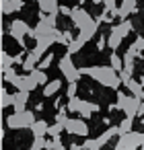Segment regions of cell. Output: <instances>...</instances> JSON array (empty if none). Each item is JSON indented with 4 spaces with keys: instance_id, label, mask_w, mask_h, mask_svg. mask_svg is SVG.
Instances as JSON below:
<instances>
[{
    "instance_id": "obj_1",
    "label": "cell",
    "mask_w": 144,
    "mask_h": 150,
    "mask_svg": "<svg viewBox=\"0 0 144 150\" xmlns=\"http://www.w3.org/2000/svg\"><path fill=\"white\" fill-rule=\"evenodd\" d=\"M82 74H87V76H91L93 80H97L99 84H103V86H109V88H119V84H123L121 82V78H119V74L111 68V66H91V68H78Z\"/></svg>"
},
{
    "instance_id": "obj_2",
    "label": "cell",
    "mask_w": 144,
    "mask_h": 150,
    "mask_svg": "<svg viewBox=\"0 0 144 150\" xmlns=\"http://www.w3.org/2000/svg\"><path fill=\"white\" fill-rule=\"evenodd\" d=\"M35 123V113L33 111H15L13 115H6V127L11 129H27Z\"/></svg>"
},
{
    "instance_id": "obj_3",
    "label": "cell",
    "mask_w": 144,
    "mask_h": 150,
    "mask_svg": "<svg viewBox=\"0 0 144 150\" xmlns=\"http://www.w3.org/2000/svg\"><path fill=\"white\" fill-rule=\"evenodd\" d=\"M58 68H60V72L66 76V80H68V82H76V80L82 76V72H80V70L74 66V62H72V54H68V52L60 58Z\"/></svg>"
},
{
    "instance_id": "obj_4",
    "label": "cell",
    "mask_w": 144,
    "mask_h": 150,
    "mask_svg": "<svg viewBox=\"0 0 144 150\" xmlns=\"http://www.w3.org/2000/svg\"><path fill=\"white\" fill-rule=\"evenodd\" d=\"M29 31H31V27H29L23 19H15V21L11 23V31H9V35H13V37L17 39V43L25 50V35H29Z\"/></svg>"
},
{
    "instance_id": "obj_5",
    "label": "cell",
    "mask_w": 144,
    "mask_h": 150,
    "mask_svg": "<svg viewBox=\"0 0 144 150\" xmlns=\"http://www.w3.org/2000/svg\"><path fill=\"white\" fill-rule=\"evenodd\" d=\"M64 129L68 132V134H72V136H82V138H89V134H91V127H89V123L82 119V117H72V119H68L66 121V125H64Z\"/></svg>"
},
{
    "instance_id": "obj_6",
    "label": "cell",
    "mask_w": 144,
    "mask_h": 150,
    "mask_svg": "<svg viewBox=\"0 0 144 150\" xmlns=\"http://www.w3.org/2000/svg\"><path fill=\"white\" fill-rule=\"evenodd\" d=\"M70 19H72V25L76 27V29H82L89 21H93L91 19V15L82 8V6H76V8H72V15H70Z\"/></svg>"
},
{
    "instance_id": "obj_7",
    "label": "cell",
    "mask_w": 144,
    "mask_h": 150,
    "mask_svg": "<svg viewBox=\"0 0 144 150\" xmlns=\"http://www.w3.org/2000/svg\"><path fill=\"white\" fill-rule=\"evenodd\" d=\"M142 101H144V99H138V97L130 95V97H128V101H126V107H123V113H126V117H136V115H140Z\"/></svg>"
},
{
    "instance_id": "obj_8",
    "label": "cell",
    "mask_w": 144,
    "mask_h": 150,
    "mask_svg": "<svg viewBox=\"0 0 144 150\" xmlns=\"http://www.w3.org/2000/svg\"><path fill=\"white\" fill-rule=\"evenodd\" d=\"M97 27H99V21H95V19H93V21H89L82 29H78L80 33H78V37H76V39H80L82 43L91 41V39L95 37V33H97Z\"/></svg>"
},
{
    "instance_id": "obj_9",
    "label": "cell",
    "mask_w": 144,
    "mask_h": 150,
    "mask_svg": "<svg viewBox=\"0 0 144 150\" xmlns=\"http://www.w3.org/2000/svg\"><path fill=\"white\" fill-rule=\"evenodd\" d=\"M13 84H15V88H17V91H29V93H31V91H35V88H37V82H35L29 74H25V76H21V74H19V76L13 80Z\"/></svg>"
},
{
    "instance_id": "obj_10",
    "label": "cell",
    "mask_w": 144,
    "mask_h": 150,
    "mask_svg": "<svg viewBox=\"0 0 144 150\" xmlns=\"http://www.w3.org/2000/svg\"><path fill=\"white\" fill-rule=\"evenodd\" d=\"M113 136H121L119 125H109V127H107V129H105V132H103L99 138H95V140H97V146H99V148H103V146H105V144H107V142H109Z\"/></svg>"
},
{
    "instance_id": "obj_11",
    "label": "cell",
    "mask_w": 144,
    "mask_h": 150,
    "mask_svg": "<svg viewBox=\"0 0 144 150\" xmlns=\"http://www.w3.org/2000/svg\"><path fill=\"white\" fill-rule=\"evenodd\" d=\"M121 138L128 142L130 148H140L144 144V132H128V134H121Z\"/></svg>"
},
{
    "instance_id": "obj_12",
    "label": "cell",
    "mask_w": 144,
    "mask_h": 150,
    "mask_svg": "<svg viewBox=\"0 0 144 150\" xmlns=\"http://www.w3.org/2000/svg\"><path fill=\"white\" fill-rule=\"evenodd\" d=\"M39 11L43 15H60V4L58 0H37Z\"/></svg>"
},
{
    "instance_id": "obj_13",
    "label": "cell",
    "mask_w": 144,
    "mask_h": 150,
    "mask_svg": "<svg viewBox=\"0 0 144 150\" xmlns=\"http://www.w3.org/2000/svg\"><path fill=\"white\" fill-rule=\"evenodd\" d=\"M123 84H126V88H128V91H130L134 97H138V99H144V86L140 84V80H134V78L130 76V78H128Z\"/></svg>"
},
{
    "instance_id": "obj_14",
    "label": "cell",
    "mask_w": 144,
    "mask_h": 150,
    "mask_svg": "<svg viewBox=\"0 0 144 150\" xmlns=\"http://www.w3.org/2000/svg\"><path fill=\"white\" fill-rule=\"evenodd\" d=\"M29 129H31L33 138H43V136L48 134L50 125H48V121H45V119H35V123H33Z\"/></svg>"
},
{
    "instance_id": "obj_15",
    "label": "cell",
    "mask_w": 144,
    "mask_h": 150,
    "mask_svg": "<svg viewBox=\"0 0 144 150\" xmlns=\"http://www.w3.org/2000/svg\"><path fill=\"white\" fill-rule=\"evenodd\" d=\"M136 4H138V0H121V6H119V19H128L132 13H136Z\"/></svg>"
},
{
    "instance_id": "obj_16",
    "label": "cell",
    "mask_w": 144,
    "mask_h": 150,
    "mask_svg": "<svg viewBox=\"0 0 144 150\" xmlns=\"http://www.w3.org/2000/svg\"><path fill=\"white\" fill-rule=\"evenodd\" d=\"M29 101V91H17L15 93V111H25V105Z\"/></svg>"
},
{
    "instance_id": "obj_17",
    "label": "cell",
    "mask_w": 144,
    "mask_h": 150,
    "mask_svg": "<svg viewBox=\"0 0 144 150\" xmlns=\"http://www.w3.org/2000/svg\"><path fill=\"white\" fill-rule=\"evenodd\" d=\"M111 31H113V33H117L119 37H128V35H130V31H132V23H130L128 19H123L121 23L113 25V27H111Z\"/></svg>"
},
{
    "instance_id": "obj_18",
    "label": "cell",
    "mask_w": 144,
    "mask_h": 150,
    "mask_svg": "<svg viewBox=\"0 0 144 150\" xmlns=\"http://www.w3.org/2000/svg\"><path fill=\"white\" fill-rule=\"evenodd\" d=\"M60 88H62V80H60V78L50 80V82L43 86V97H54V95H58Z\"/></svg>"
},
{
    "instance_id": "obj_19",
    "label": "cell",
    "mask_w": 144,
    "mask_h": 150,
    "mask_svg": "<svg viewBox=\"0 0 144 150\" xmlns=\"http://www.w3.org/2000/svg\"><path fill=\"white\" fill-rule=\"evenodd\" d=\"M23 8V0H4L2 2V13L4 15H11L15 11H21Z\"/></svg>"
},
{
    "instance_id": "obj_20",
    "label": "cell",
    "mask_w": 144,
    "mask_h": 150,
    "mask_svg": "<svg viewBox=\"0 0 144 150\" xmlns=\"http://www.w3.org/2000/svg\"><path fill=\"white\" fill-rule=\"evenodd\" d=\"M37 64H39V60H37L31 52H29V54H27V58H25V62H23V70L29 74V72H33V70L37 68Z\"/></svg>"
},
{
    "instance_id": "obj_21",
    "label": "cell",
    "mask_w": 144,
    "mask_h": 150,
    "mask_svg": "<svg viewBox=\"0 0 144 150\" xmlns=\"http://www.w3.org/2000/svg\"><path fill=\"white\" fill-rule=\"evenodd\" d=\"M121 41H123V37H119L117 33H113V31H109V37H107V47L109 50H119V45H121Z\"/></svg>"
},
{
    "instance_id": "obj_22",
    "label": "cell",
    "mask_w": 144,
    "mask_h": 150,
    "mask_svg": "<svg viewBox=\"0 0 144 150\" xmlns=\"http://www.w3.org/2000/svg\"><path fill=\"white\" fill-rule=\"evenodd\" d=\"M80 107H82V99H78V97H72V99L66 101V109H68V113H78Z\"/></svg>"
},
{
    "instance_id": "obj_23",
    "label": "cell",
    "mask_w": 144,
    "mask_h": 150,
    "mask_svg": "<svg viewBox=\"0 0 144 150\" xmlns=\"http://www.w3.org/2000/svg\"><path fill=\"white\" fill-rule=\"evenodd\" d=\"M29 76L37 82V86H39V84H43V86L48 84V76H45V72H43V70H39V68H35L33 72H29Z\"/></svg>"
},
{
    "instance_id": "obj_24",
    "label": "cell",
    "mask_w": 144,
    "mask_h": 150,
    "mask_svg": "<svg viewBox=\"0 0 144 150\" xmlns=\"http://www.w3.org/2000/svg\"><path fill=\"white\" fill-rule=\"evenodd\" d=\"M109 66H111L115 72L123 70V58H119L117 54H111V56H109Z\"/></svg>"
},
{
    "instance_id": "obj_25",
    "label": "cell",
    "mask_w": 144,
    "mask_h": 150,
    "mask_svg": "<svg viewBox=\"0 0 144 150\" xmlns=\"http://www.w3.org/2000/svg\"><path fill=\"white\" fill-rule=\"evenodd\" d=\"M136 58L134 56H130V54H126L123 56V70L126 72H130V74H134V70H136V62H134Z\"/></svg>"
},
{
    "instance_id": "obj_26",
    "label": "cell",
    "mask_w": 144,
    "mask_h": 150,
    "mask_svg": "<svg viewBox=\"0 0 144 150\" xmlns=\"http://www.w3.org/2000/svg\"><path fill=\"white\" fill-rule=\"evenodd\" d=\"M105 11H109L111 13V17H119V6L115 4V0H105Z\"/></svg>"
},
{
    "instance_id": "obj_27",
    "label": "cell",
    "mask_w": 144,
    "mask_h": 150,
    "mask_svg": "<svg viewBox=\"0 0 144 150\" xmlns=\"http://www.w3.org/2000/svg\"><path fill=\"white\" fill-rule=\"evenodd\" d=\"M52 62H54V54L50 52V54H45V56L41 58V62L37 64V68H39V70H45V68H50V66H52Z\"/></svg>"
},
{
    "instance_id": "obj_28",
    "label": "cell",
    "mask_w": 144,
    "mask_h": 150,
    "mask_svg": "<svg viewBox=\"0 0 144 150\" xmlns=\"http://www.w3.org/2000/svg\"><path fill=\"white\" fill-rule=\"evenodd\" d=\"M82 45H84V43H82L80 39H74V41H70V43H68V54H72V56H74V54H78V52L82 50Z\"/></svg>"
},
{
    "instance_id": "obj_29",
    "label": "cell",
    "mask_w": 144,
    "mask_h": 150,
    "mask_svg": "<svg viewBox=\"0 0 144 150\" xmlns=\"http://www.w3.org/2000/svg\"><path fill=\"white\" fill-rule=\"evenodd\" d=\"M62 132H64V125H62V123H58V121H56L54 125H50V129H48V134H50L52 138H60V134H62Z\"/></svg>"
},
{
    "instance_id": "obj_30",
    "label": "cell",
    "mask_w": 144,
    "mask_h": 150,
    "mask_svg": "<svg viewBox=\"0 0 144 150\" xmlns=\"http://www.w3.org/2000/svg\"><path fill=\"white\" fill-rule=\"evenodd\" d=\"M45 148H48V150H66V148L62 146V142H60V138H52V140H48V144H45Z\"/></svg>"
},
{
    "instance_id": "obj_31",
    "label": "cell",
    "mask_w": 144,
    "mask_h": 150,
    "mask_svg": "<svg viewBox=\"0 0 144 150\" xmlns=\"http://www.w3.org/2000/svg\"><path fill=\"white\" fill-rule=\"evenodd\" d=\"M132 125H134V117H126V119L119 123V129H121V134H128V132H132Z\"/></svg>"
},
{
    "instance_id": "obj_32",
    "label": "cell",
    "mask_w": 144,
    "mask_h": 150,
    "mask_svg": "<svg viewBox=\"0 0 144 150\" xmlns=\"http://www.w3.org/2000/svg\"><path fill=\"white\" fill-rule=\"evenodd\" d=\"M45 50H48V47H43L41 43H35V47L31 50V54H33V56H35V58H37L39 62H41V58L45 56Z\"/></svg>"
},
{
    "instance_id": "obj_33",
    "label": "cell",
    "mask_w": 144,
    "mask_h": 150,
    "mask_svg": "<svg viewBox=\"0 0 144 150\" xmlns=\"http://www.w3.org/2000/svg\"><path fill=\"white\" fill-rule=\"evenodd\" d=\"M115 97H117V103H115V111H117V109H121V111H123V107H126V101H128V97H130V95H126V93H117Z\"/></svg>"
},
{
    "instance_id": "obj_34",
    "label": "cell",
    "mask_w": 144,
    "mask_h": 150,
    "mask_svg": "<svg viewBox=\"0 0 144 150\" xmlns=\"http://www.w3.org/2000/svg\"><path fill=\"white\" fill-rule=\"evenodd\" d=\"M70 41H74L72 33H70V31H62V35H60V39H58V43H62V45H68Z\"/></svg>"
},
{
    "instance_id": "obj_35",
    "label": "cell",
    "mask_w": 144,
    "mask_h": 150,
    "mask_svg": "<svg viewBox=\"0 0 144 150\" xmlns=\"http://www.w3.org/2000/svg\"><path fill=\"white\" fill-rule=\"evenodd\" d=\"M2 58H4V66H2V70H11V68L15 66V56H11V54H6V52H4V56H2Z\"/></svg>"
},
{
    "instance_id": "obj_36",
    "label": "cell",
    "mask_w": 144,
    "mask_h": 150,
    "mask_svg": "<svg viewBox=\"0 0 144 150\" xmlns=\"http://www.w3.org/2000/svg\"><path fill=\"white\" fill-rule=\"evenodd\" d=\"M13 105H15V95H9L4 91V95H2V107L6 109V107H13Z\"/></svg>"
},
{
    "instance_id": "obj_37",
    "label": "cell",
    "mask_w": 144,
    "mask_h": 150,
    "mask_svg": "<svg viewBox=\"0 0 144 150\" xmlns=\"http://www.w3.org/2000/svg\"><path fill=\"white\" fill-rule=\"evenodd\" d=\"M76 91H78V84H76V82H68V86H66V97H68V99L76 97Z\"/></svg>"
},
{
    "instance_id": "obj_38",
    "label": "cell",
    "mask_w": 144,
    "mask_h": 150,
    "mask_svg": "<svg viewBox=\"0 0 144 150\" xmlns=\"http://www.w3.org/2000/svg\"><path fill=\"white\" fill-rule=\"evenodd\" d=\"M82 150H99V146H97V140H93V138H87V140H84V144H82Z\"/></svg>"
},
{
    "instance_id": "obj_39",
    "label": "cell",
    "mask_w": 144,
    "mask_h": 150,
    "mask_svg": "<svg viewBox=\"0 0 144 150\" xmlns=\"http://www.w3.org/2000/svg\"><path fill=\"white\" fill-rule=\"evenodd\" d=\"M45 144H48V140H45V138H35V140H33V144H31V148H33V150H43V148H45Z\"/></svg>"
},
{
    "instance_id": "obj_40",
    "label": "cell",
    "mask_w": 144,
    "mask_h": 150,
    "mask_svg": "<svg viewBox=\"0 0 144 150\" xmlns=\"http://www.w3.org/2000/svg\"><path fill=\"white\" fill-rule=\"evenodd\" d=\"M17 76H19V74L15 72V68H11V70H4V82H11V84H13V80H15Z\"/></svg>"
},
{
    "instance_id": "obj_41",
    "label": "cell",
    "mask_w": 144,
    "mask_h": 150,
    "mask_svg": "<svg viewBox=\"0 0 144 150\" xmlns=\"http://www.w3.org/2000/svg\"><path fill=\"white\" fill-rule=\"evenodd\" d=\"M113 150H130V146H128V142L119 136V142L115 144V148H113Z\"/></svg>"
},
{
    "instance_id": "obj_42",
    "label": "cell",
    "mask_w": 144,
    "mask_h": 150,
    "mask_svg": "<svg viewBox=\"0 0 144 150\" xmlns=\"http://www.w3.org/2000/svg\"><path fill=\"white\" fill-rule=\"evenodd\" d=\"M134 45H136V47L142 52V50H144V35H138V37L134 39Z\"/></svg>"
},
{
    "instance_id": "obj_43",
    "label": "cell",
    "mask_w": 144,
    "mask_h": 150,
    "mask_svg": "<svg viewBox=\"0 0 144 150\" xmlns=\"http://www.w3.org/2000/svg\"><path fill=\"white\" fill-rule=\"evenodd\" d=\"M105 45H107V39H105V37H99V41H97V50L101 52V50H103Z\"/></svg>"
},
{
    "instance_id": "obj_44",
    "label": "cell",
    "mask_w": 144,
    "mask_h": 150,
    "mask_svg": "<svg viewBox=\"0 0 144 150\" xmlns=\"http://www.w3.org/2000/svg\"><path fill=\"white\" fill-rule=\"evenodd\" d=\"M60 13H62V15H68V17H70V15H72V8H68V6H60Z\"/></svg>"
},
{
    "instance_id": "obj_45",
    "label": "cell",
    "mask_w": 144,
    "mask_h": 150,
    "mask_svg": "<svg viewBox=\"0 0 144 150\" xmlns=\"http://www.w3.org/2000/svg\"><path fill=\"white\" fill-rule=\"evenodd\" d=\"M68 150H82V146H78V144H70Z\"/></svg>"
},
{
    "instance_id": "obj_46",
    "label": "cell",
    "mask_w": 144,
    "mask_h": 150,
    "mask_svg": "<svg viewBox=\"0 0 144 150\" xmlns=\"http://www.w3.org/2000/svg\"><path fill=\"white\" fill-rule=\"evenodd\" d=\"M91 2H95V4H103L105 0H91Z\"/></svg>"
},
{
    "instance_id": "obj_47",
    "label": "cell",
    "mask_w": 144,
    "mask_h": 150,
    "mask_svg": "<svg viewBox=\"0 0 144 150\" xmlns=\"http://www.w3.org/2000/svg\"><path fill=\"white\" fill-rule=\"evenodd\" d=\"M140 115H144V101H142V107H140Z\"/></svg>"
},
{
    "instance_id": "obj_48",
    "label": "cell",
    "mask_w": 144,
    "mask_h": 150,
    "mask_svg": "<svg viewBox=\"0 0 144 150\" xmlns=\"http://www.w3.org/2000/svg\"><path fill=\"white\" fill-rule=\"evenodd\" d=\"M140 84H142V86H144V76H140Z\"/></svg>"
},
{
    "instance_id": "obj_49",
    "label": "cell",
    "mask_w": 144,
    "mask_h": 150,
    "mask_svg": "<svg viewBox=\"0 0 144 150\" xmlns=\"http://www.w3.org/2000/svg\"><path fill=\"white\" fill-rule=\"evenodd\" d=\"M140 150H144V144H142V146H140Z\"/></svg>"
},
{
    "instance_id": "obj_50",
    "label": "cell",
    "mask_w": 144,
    "mask_h": 150,
    "mask_svg": "<svg viewBox=\"0 0 144 150\" xmlns=\"http://www.w3.org/2000/svg\"><path fill=\"white\" fill-rule=\"evenodd\" d=\"M78 2H87V0H78Z\"/></svg>"
},
{
    "instance_id": "obj_51",
    "label": "cell",
    "mask_w": 144,
    "mask_h": 150,
    "mask_svg": "<svg viewBox=\"0 0 144 150\" xmlns=\"http://www.w3.org/2000/svg\"><path fill=\"white\" fill-rule=\"evenodd\" d=\"M140 60H144V54H142V58H140Z\"/></svg>"
},
{
    "instance_id": "obj_52",
    "label": "cell",
    "mask_w": 144,
    "mask_h": 150,
    "mask_svg": "<svg viewBox=\"0 0 144 150\" xmlns=\"http://www.w3.org/2000/svg\"><path fill=\"white\" fill-rule=\"evenodd\" d=\"M130 150H136V148H130Z\"/></svg>"
},
{
    "instance_id": "obj_53",
    "label": "cell",
    "mask_w": 144,
    "mask_h": 150,
    "mask_svg": "<svg viewBox=\"0 0 144 150\" xmlns=\"http://www.w3.org/2000/svg\"><path fill=\"white\" fill-rule=\"evenodd\" d=\"M29 150H33V148H29Z\"/></svg>"
}]
</instances>
